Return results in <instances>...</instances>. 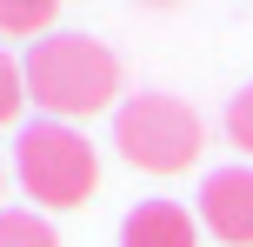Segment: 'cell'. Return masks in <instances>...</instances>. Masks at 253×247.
<instances>
[{
    "mask_svg": "<svg viewBox=\"0 0 253 247\" xmlns=\"http://www.w3.org/2000/svg\"><path fill=\"white\" fill-rule=\"evenodd\" d=\"M120 247H193V214L180 200H140L120 221Z\"/></svg>",
    "mask_w": 253,
    "mask_h": 247,
    "instance_id": "cell-5",
    "label": "cell"
},
{
    "mask_svg": "<svg viewBox=\"0 0 253 247\" xmlns=\"http://www.w3.org/2000/svg\"><path fill=\"white\" fill-rule=\"evenodd\" d=\"M0 247H60L40 214H0Z\"/></svg>",
    "mask_w": 253,
    "mask_h": 247,
    "instance_id": "cell-6",
    "label": "cell"
},
{
    "mask_svg": "<svg viewBox=\"0 0 253 247\" xmlns=\"http://www.w3.org/2000/svg\"><path fill=\"white\" fill-rule=\"evenodd\" d=\"M114 147L147 174H187L207 147V127L180 94H133L114 114Z\"/></svg>",
    "mask_w": 253,
    "mask_h": 247,
    "instance_id": "cell-2",
    "label": "cell"
},
{
    "mask_svg": "<svg viewBox=\"0 0 253 247\" xmlns=\"http://www.w3.org/2000/svg\"><path fill=\"white\" fill-rule=\"evenodd\" d=\"M0 181H7V174H0Z\"/></svg>",
    "mask_w": 253,
    "mask_h": 247,
    "instance_id": "cell-10",
    "label": "cell"
},
{
    "mask_svg": "<svg viewBox=\"0 0 253 247\" xmlns=\"http://www.w3.org/2000/svg\"><path fill=\"white\" fill-rule=\"evenodd\" d=\"M200 221L207 234H220L227 247H253V167H220L200 187Z\"/></svg>",
    "mask_w": 253,
    "mask_h": 247,
    "instance_id": "cell-4",
    "label": "cell"
},
{
    "mask_svg": "<svg viewBox=\"0 0 253 247\" xmlns=\"http://www.w3.org/2000/svg\"><path fill=\"white\" fill-rule=\"evenodd\" d=\"M227 141L253 154V80H247V87H240V94L227 100Z\"/></svg>",
    "mask_w": 253,
    "mask_h": 247,
    "instance_id": "cell-7",
    "label": "cell"
},
{
    "mask_svg": "<svg viewBox=\"0 0 253 247\" xmlns=\"http://www.w3.org/2000/svg\"><path fill=\"white\" fill-rule=\"evenodd\" d=\"M13 174L40 207H80L100 187V160H93L87 134H74L67 120H34L13 141Z\"/></svg>",
    "mask_w": 253,
    "mask_h": 247,
    "instance_id": "cell-3",
    "label": "cell"
},
{
    "mask_svg": "<svg viewBox=\"0 0 253 247\" xmlns=\"http://www.w3.org/2000/svg\"><path fill=\"white\" fill-rule=\"evenodd\" d=\"M53 27V7L34 0V7H0V34H47Z\"/></svg>",
    "mask_w": 253,
    "mask_h": 247,
    "instance_id": "cell-8",
    "label": "cell"
},
{
    "mask_svg": "<svg viewBox=\"0 0 253 247\" xmlns=\"http://www.w3.org/2000/svg\"><path fill=\"white\" fill-rule=\"evenodd\" d=\"M34 107H47V120H74V114H100L120 94V60L107 40L93 34H40L20 60Z\"/></svg>",
    "mask_w": 253,
    "mask_h": 247,
    "instance_id": "cell-1",
    "label": "cell"
},
{
    "mask_svg": "<svg viewBox=\"0 0 253 247\" xmlns=\"http://www.w3.org/2000/svg\"><path fill=\"white\" fill-rule=\"evenodd\" d=\"M20 100H27V74H20V60H13V53H0V120L20 114Z\"/></svg>",
    "mask_w": 253,
    "mask_h": 247,
    "instance_id": "cell-9",
    "label": "cell"
}]
</instances>
